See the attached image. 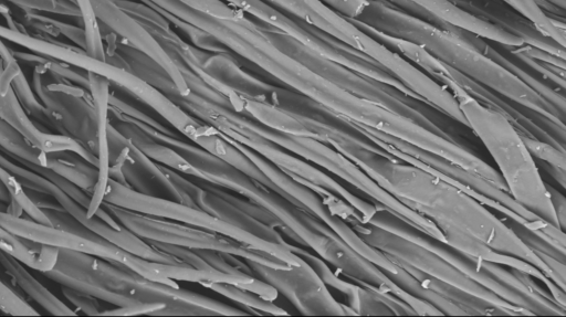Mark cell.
Masks as SVG:
<instances>
[{
    "label": "cell",
    "instance_id": "cell-1",
    "mask_svg": "<svg viewBox=\"0 0 566 317\" xmlns=\"http://www.w3.org/2000/svg\"><path fill=\"white\" fill-rule=\"evenodd\" d=\"M368 146L369 142L358 136L336 150L358 165L385 191L429 219L441 233L457 230L468 234L499 253L532 264L556 284L554 273L534 250L472 194L429 170L368 149Z\"/></svg>",
    "mask_w": 566,
    "mask_h": 317
},
{
    "label": "cell",
    "instance_id": "cell-2",
    "mask_svg": "<svg viewBox=\"0 0 566 317\" xmlns=\"http://www.w3.org/2000/svg\"><path fill=\"white\" fill-rule=\"evenodd\" d=\"M357 20L381 33L420 45L439 62L468 80L564 126L565 112L553 105L523 77L452 32L388 7L378 0H370L368 8Z\"/></svg>",
    "mask_w": 566,
    "mask_h": 317
},
{
    "label": "cell",
    "instance_id": "cell-3",
    "mask_svg": "<svg viewBox=\"0 0 566 317\" xmlns=\"http://www.w3.org/2000/svg\"><path fill=\"white\" fill-rule=\"evenodd\" d=\"M139 128L155 141L171 147L200 173L202 181L234 192L280 221L283 234L312 249L325 262L335 265L343 256L345 242L324 222L279 192L266 188L191 140L177 138L170 130H156L144 124ZM189 177V176H188ZM193 178V177H190Z\"/></svg>",
    "mask_w": 566,
    "mask_h": 317
},
{
    "label": "cell",
    "instance_id": "cell-4",
    "mask_svg": "<svg viewBox=\"0 0 566 317\" xmlns=\"http://www.w3.org/2000/svg\"><path fill=\"white\" fill-rule=\"evenodd\" d=\"M467 126L493 158L497 172L514 201L545 222L559 228L547 184L522 133L503 113L481 104L468 92L454 96ZM564 231V230H563Z\"/></svg>",
    "mask_w": 566,
    "mask_h": 317
},
{
    "label": "cell",
    "instance_id": "cell-5",
    "mask_svg": "<svg viewBox=\"0 0 566 317\" xmlns=\"http://www.w3.org/2000/svg\"><path fill=\"white\" fill-rule=\"evenodd\" d=\"M43 274L62 287L117 307L155 302L174 307L182 299L175 282L151 281L123 264L66 249H59L55 266Z\"/></svg>",
    "mask_w": 566,
    "mask_h": 317
},
{
    "label": "cell",
    "instance_id": "cell-6",
    "mask_svg": "<svg viewBox=\"0 0 566 317\" xmlns=\"http://www.w3.org/2000/svg\"><path fill=\"white\" fill-rule=\"evenodd\" d=\"M44 211L51 220V225L0 210V226L23 240L90 254L123 264L148 279H160V262L139 257L118 247L92 232L62 209H44Z\"/></svg>",
    "mask_w": 566,
    "mask_h": 317
},
{
    "label": "cell",
    "instance_id": "cell-7",
    "mask_svg": "<svg viewBox=\"0 0 566 317\" xmlns=\"http://www.w3.org/2000/svg\"><path fill=\"white\" fill-rule=\"evenodd\" d=\"M103 202L228 236L250 249L268 253L290 266L300 265L304 261L292 252L289 242L279 244L263 240L213 216L196 205L143 193L112 178L107 181Z\"/></svg>",
    "mask_w": 566,
    "mask_h": 317
},
{
    "label": "cell",
    "instance_id": "cell-8",
    "mask_svg": "<svg viewBox=\"0 0 566 317\" xmlns=\"http://www.w3.org/2000/svg\"><path fill=\"white\" fill-rule=\"evenodd\" d=\"M102 208L122 226L146 242H159L190 250L216 251L275 268L291 267L268 253L250 249L228 236L211 231L134 212L106 202L102 203Z\"/></svg>",
    "mask_w": 566,
    "mask_h": 317
},
{
    "label": "cell",
    "instance_id": "cell-9",
    "mask_svg": "<svg viewBox=\"0 0 566 317\" xmlns=\"http://www.w3.org/2000/svg\"><path fill=\"white\" fill-rule=\"evenodd\" d=\"M350 226L373 247L397 264L410 266L432 278L497 305L513 315H533L493 294L430 250L378 226L353 221Z\"/></svg>",
    "mask_w": 566,
    "mask_h": 317
},
{
    "label": "cell",
    "instance_id": "cell-10",
    "mask_svg": "<svg viewBox=\"0 0 566 317\" xmlns=\"http://www.w3.org/2000/svg\"><path fill=\"white\" fill-rule=\"evenodd\" d=\"M41 64L32 75L33 89L40 102L55 116L65 135L71 136L96 156L97 119L87 91L60 81Z\"/></svg>",
    "mask_w": 566,
    "mask_h": 317
},
{
    "label": "cell",
    "instance_id": "cell-11",
    "mask_svg": "<svg viewBox=\"0 0 566 317\" xmlns=\"http://www.w3.org/2000/svg\"><path fill=\"white\" fill-rule=\"evenodd\" d=\"M245 273L273 286L303 315H347L346 306L334 298L327 285L306 261L287 268L245 261Z\"/></svg>",
    "mask_w": 566,
    "mask_h": 317
},
{
    "label": "cell",
    "instance_id": "cell-12",
    "mask_svg": "<svg viewBox=\"0 0 566 317\" xmlns=\"http://www.w3.org/2000/svg\"><path fill=\"white\" fill-rule=\"evenodd\" d=\"M99 22L123 38L132 47L156 63L171 80L180 96H188L190 87L172 56L157 40L113 0H91Z\"/></svg>",
    "mask_w": 566,
    "mask_h": 317
},
{
    "label": "cell",
    "instance_id": "cell-13",
    "mask_svg": "<svg viewBox=\"0 0 566 317\" xmlns=\"http://www.w3.org/2000/svg\"><path fill=\"white\" fill-rule=\"evenodd\" d=\"M226 2L240 11L259 18L266 24L332 61L344 64L347 60L348 52L342 50L338 45L340 44L339 42L327 41L325 38L319 36L323 34L322 32L316 33L318 30L311 31L315 28L311 25L304 28L307 23L298 19L294 20V17L284 14L282 10L272 7L265 0H226Z\"/></svg>",
    "mask_w": 566,
    "mask_h": 317
},
{
    "label": "cell",
    "instance_id": "cell-14",
    "mask_svg": "<svg viewBox=\"0 0 566 317\" xmlns=\"http://www.w3.org/2000/svg\"><path fill=\"white\" fill-rule=\"evenodd\" d=\"M422 9L442 23L460 29L479 38L509 45L521 46L524 40L486 20L461 9L450 0H406Z\"/></svg>",
    "mask_w": 566,
    "mask_h": 317
},
{
    "label": "cell",
    "instance_id": "cell-15",
    "mask_svg": "<svg viewBox=\"0 0 566 317\" xmlns=\"http://www.w3.org/2000/svg\"><path fill=\"white\" fill-rule=\"evenodd\" d=\"M0 117L15 128L34 147L53 152L59 145L57 135L41 130L19 102L0 57Z\"/></svg>",
    "mask_w": 566,
    "mask_h": 317
},
{
    "label": "cell",
    "instance_id": "cell-16",
    "mask_svg": "<svg viewBox=\"0 0 566 317\" xmlns=\"http://www.w3.org/2000/svg\"><path fill=\"white\" fill-rule=\"evenodd\" d=\"M0 265L11 277L13 285L24 295L39 304L51 315L74 316L76 313L42 285L32 274H30L24 264L13 257L11 254L0 250Z\"/></svg>",
    "mask_w": 566,
    "mask_h": 317
},
{
    "label": "cell",
    "instance_id": "cell-17",
    "mask_svg": "<svg viewBox=\"0 0 566 317\" xmlns=\"http://www.w3.org/2000/svg\"><path fill=\"white\" fill-rule=\"evenodd\" d=\"M413 276L424 288L460 307L465 315H513L511 311L457 287L432 278L410 266L398 264Z\"/></svg>",
    "mask_w": 566,
    "mask_h": 317
},
{
    "label": "cell",
    "instance_id": "cell-18",
    "mask_svg": "<svg viewBox=\"0 0 566 317\" xmlns=\"http://www.w3.org/2000/svg\"><path fill=\"white\" fill-rule=\"evenodd\" d=\"M0 150L18 162H28L44 167L52 171L57 170L63 160L59 154H48L23 137L15 128L0 117Z\"/></svg>",
    "mask_w": 566,
    "mask_h": 317
},
{
    "label": "cell",
    "instance_id": "cell-19",
    "mask_svg": "<svg viewBox=\"0 0 566 317\" xmlns=\"http://www.w3.org/2000/svg\"><path fill=\"white\" fill-rule=\"evenodd\" d=\"M201 285L208 289L217 292L226 298L240 304L242 308L252 309L256 314H268L275 316L289 315V313L275 305L273 302L266 300L256 294L233 284L222 282H207L202 283Z\"/></svg>",
    "mask_w": 566,
    "mask_h": 317
},
{
    "label": "cell",
    "instance_id": "cell-20",
    "mask_svg": "<svg viewBox=\"0 0 566 317\" xmlns=\"http://www.w3.org/2000/svg\"><path fill=\"white\" fill-rule=\"evenodd\" d=\"M516 12L533 23L538 32L551 38L556 43L565 46V33L563 28L546 15L536 0H505Z\"/></svg>",
    "mask_w": 566,
    "mask_h": 317
},
{
    "label": "cell",
    "instance_id": "cell-21",
    "mask_svg": "<svg viewBox=\"0 0 566 317\" xmlns=\"http://www.w3.org/2000/svg\"><path fill=\"white\" fill-rule=\"evenodd\" d=\"M0 180L4 184L11 197L12 214L17 215L15 210L24 211L30 219L51 225V220L44 209L40 208L34 200L24 191V187L13 173L0 166Z\"/></svg>",
    "mask_w": 566,
    "mask_h": 317
},
{
    "label": "cell",
    "instance_id": "cell-22",
    "mask_svg": "<svg viewBox=\"0 0 566 317\" xmlns=\"http://www.w3.org/2000/svg\"><path fill=\"white\" fill-rule=\"evenodd\" d=\"M19 9L35 12L69 14L81 18L78 7L70 0H1Z\"/></svg>",
    "mask_w": 566,
    "mask_h": 317
},
{
    "label": "cell",
    "instance_id": "cell-23",
    "mask_svg": "<svg viewBox=\"0 0 566 317\" xmlns=\"http://www.w3.org/2000/svg\"><path fill=\"white\" fill-rule=\"evenodd\" d=\"M0 310L13 316H36L39 313L32 307L21 293L12 285L0 278Z\"/></svg>",
    "mask_w": 566,
    "mask_h": 317
},
{
    "label": "cell",
    "instance_id": "cell-24",
    "mask_svg": "<svg viewBox=\"0 0 566 317\" xmlns=\"http://www.w3.org/2000/svg\"><path fill=\"white\" fill-rule=\"evenodd\" d=\"M348 19H358L368 8L370 0H321Z\"/></svg>",
    "mask_w": 566,
    "mask_h": 317
},
{
    "label": "cell",
    "instance_id": "cell-25",
    "mask_svg": "<svg viewBox=\"0 0 566 317\" xmlns=\"http://www.w3.org/2000/svg\"><path fill=\"white\" fill-rule=\"evenodd\" d=\"M64 296L86 315H99V306L95 298L71 288L62 287Z\"/></svg>",
    "mask_w": 566,
    "mask_h": 317
},
{
    "label": "cell",
    "instance_id": "cell-26",
    "mask_svg": "<svg viewBox=\"0 0 566 317\" xmlns=\"http://www.w3.org/2000/svg\"><path fill=\"white\" fill-rule=\"evenodd\" d=\"M547 189L551 194V199H552L553 207L555 209V212H556V215H557V219L559 222V226L562 230H564V226H565V199L558 191H556L551 186H547Z\"/></svg>",
    "mask_w": 566,
    "mask_h": 317
},
{
    "label": "cell",
    "instance_id": "cell-27",
    "mask_svg": "<svg viewBox=\"0 0 566 317\" xmlns=\"http://www.w3.org/2000/svg\"><path fill=\"white\" fill-rule=\"evenodd\" d=\"M0 203L3 204L4 207H7V210H8L9 205L11 204V197L1 180H0Z\"/></svg>",
    "mask_w": 566,
    "mask_h": 317
}]
</instances>
